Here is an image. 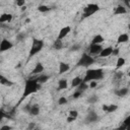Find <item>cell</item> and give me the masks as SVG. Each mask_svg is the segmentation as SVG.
<instances>
[{"mask_svg":"<svg viewBox=\"0 0 130 130\" xmlns=\"http://www.w3.org/2000/svg\"><path fill=\"white\" fill-rule=\"evenodd\" d=\"M41 87V84L37 81V79H27L25 80V84H24V90H23V93L21 95V99L19 100V103L20 104L26 96L30 95L31 93H35L36 91H38Z\"/></svg>","mask_w":130,"mask_h":130,"instance_id":"6da1fadb","label":"cell"},{"mask_svg":"<svg viewBox=\"0 0 130 130\" xmlns=\"http://www.w3.org/2000/svg\"><path fill=\"white\" fill-rule=\"evenodd\" d=\"M104 77V71L101 68L98 69H88L85 72V76L83 78V82H90V81H94V80H100Z\"/></svg>","mask_w":130,"mask_h":130,"instance_id":"7a4b0ae2","label":"cell"},{"mask_svg":"<svg viewBox=\"0 0 130 130\" xmlns=\"http://www.w3.org/2000/svg\"><path fill=\"white\" fill-rule=\"evenodd\" d=\"M43 47H44V41L38 40V39H34L32 40V45H31L29 53H28V57H32L36 54H38L39 52H41Z\"/></svg>","mask_w":130,"mask_h":130,"instance_id":"3957f363","label":"cell"},{"mask_svg":"<svg viewBox=\"0 0 130 130\" xmlns=\"http://www.w3.org/2000/svg\"><path fill=\"white\" fill-rule=\"evenodd\" d=\"M94 63V59L89 56L86 53H83L79 59V61L77 62V66H81V67H88L90 65H92Z\"/></svg>","mask_w":130,"mask_h":130,"instance_id":"277c9868","label":"cell"},{"mask_svg":"<svg viewBox=\"0 0 130 130\" xmlns=\"http://www.w3.org/2000/svg\"><path fill=\"white\" fill-rule=\"evenodd\" d=\"M100 10V6L94 3H90L83 8V17H88Z\"/></svg>","mask_w":130,"mask_h":130,"instance_id":"5b68a950","label":"cell"},{"mask_svg":"<svg viewBox=\"0 0 130 130\" xmlns=\"http://www.w3.org/2000/svg\"><path fill=\"white\" fill-rule=\"evenodd\" d=\"M12 47H13V44L10 41H8L6 39H3L1 41V44H0V52L8 51V50L12 49Z\"/></svg>","mask_w":130,"mask_h":130,"instance_id":"8992f818","label":"cell"},{"mask_svg":"<svg viewBox=\"0 0 130 130\" xmlns=\"http://www.w3.org/2000/svg\"><path fill=\"white\" fill-rule=\"evenodd\" d=\"M70 30H71V27L70 26H64V27H62L61 29H60V31H59V34H58V37H57V39L58 40H62V39H64L69 32H70Z\"/></svg>","mask_w":130,"mask_h":130,"instance_id":"52a82bcc","label":"cell"},{"mask_svg":"<svg viewBox=\"0 0 130 130\" xmlns=\"http://www.w3.org/2000/svg\"><path fill=\"white\" fill-rule=\"evenodd\" d=\"M104 48L101 45H94V44H90L89 46V53L90 54H94V55H100V53L102 52Z\"/></svg>","mask_w":130,"mask_h":130,"instance_id":"ba28073f","label":"cell"},{"mask_svg":"<svg viewBox=\"0 0 130 130\" xmlns=\"http://www.w3.org/2000/svg\"><path fill=\"white\" fill-rule=\"evenodd\" d=\"M98 119L99 117L94 112H89L85 118V123H93V122H96Z\"/></svg>","mask_w":130,"mask_h":130,"instance_id":"9c48e42d","label":"cell"},{"mask_svg":"<svg viewBox=\"0 0 130 130\" xmlns=\"http://www.w3.org/2000/svg\"><path fill=\"white\" fill-rule=\"evenodd\" d=\"M70 69V66L68 63H65V62H60L59 63V73L60 74H63V73H66L67 71H69Z\"/></svg>","mask_w":130,"mask_h":130,"instance_id":"30bf717a","label":"cell"},{"mask_svg":"<svg viewBox=\"0 0 130 130\" xmlns=\"http://www.w3.org/2000/svg\"><path fill=\"white\" fill-rule=\"evenodd\" d=\"M113 48L112 47H107V48H104L103 50H102V52L100 53V56L101 57H109L110 55H112V53H113Z\"/></svg>","mask_w":130,"mask_h":130,"instance_id":"8fae6325","label":"cell"},{"mask_svg":"<svg viewBox=\"0 0 130 130\" xmlns=\"http://www.w3.org/2000/svg\"><path fill=\"white\" fill-rule=\"evenodd\" d=\"M43 71H44V65H43L41 62H39V63L36 64L35 68H34L32 71H31V73H32V74H41Z\"/></svg>","mask_w":130,"mask_h":130,"instance_id":"7c38bea8","label":"cell"},{"mask_svg":"<svg viewBox=\"0 0 130 130\" xmlns=\"http://www.w3.org/2000/svg\"><path fill=\"white\" fill-rule=\"evenodd\" d=\"M28 114L30 116H38L40 114V107H39V105H37V104L32 105L30 110H29V112H28Z\"/></svg>","mask_w":130,"mask_h":130,"instance_id":"4fadbf2b","label":"cell"},{"mask_svg":"<svg viewBox=\"0 0 130 130\" xmlns=\"http://www.w3.org/2000/svg\"><path fill=\"white\" fill-rule=\"evenodd\" d=\"M12 20V14L10 13H3L0 16V22H10Z\"/></svg>","mask_w":130,"mask_h":130,"instance_id":"5bb4252c","label":"cell"},{"mask_svg":"<svg viewBox=\"0 0 130 130\" xmlns=\"http://www.w3.org/2000/svg\"><path fill=\"white\" fill-rule=\"evenodd\" d=\"M82 82H83V79H82L81 77H79V76H76V77H74V78L72 79V81H71V86H72V87H78Z\"/></svg>","mask_w":130,"mask_h":130,"instance_id":"9a60e30c","label":"cell"},{"mask_svg":"<svg viewBox=\"0 0 130 130\" xmlns=\"http://www.w3.org/2000/svg\"><path fill=\"white\" fill-rule=\"evenodd\" d=\"M125 13H127V9H126L124 6H122V5L117 6V7L115 8V10H114V14H115V15H119V14H125Z\"/></svg>","mask_w":130,"mask_h":130,"instance_id":"2e32d148","label":"cell"},{"mask_svg":"<svg viewBox=\"0 0 130 130\" xmlns=\"http://www.w3.org/2000/svg\"><path fill=\"white\" fill-rule=\"evenodd\" d=\"M68 87V82L66 79H60L58 81V90H62V89H66Z\"/></svg>","mask_w":130,"mask_h":130,"instance_id":"e0dca14e","label":"cell"},{"mask_svg":"<svg viewBox=\"0 0 130 130\" xmlns=\"http://www.w3.org/2000/svg\"><path fill=\"white\" fill-rule=\"evenodd\" d=\"M129 41V36L127 34H122L118 37V40H117V43L118 44H123V43H126Z\"/></svg>","mask_w":130,"mask_h":130,"instance_id":"ac0fdd59","label":"cell"},{"mask_svg":"<svg viewBox=\"0 0 130 130\" xmlns=\"http://www.w3.org/2000/svg\"><path fill=\"white\" fill-rule=\"evenodd\" d=\"M104 41H105V40H104V37H103L102 35H96V36L92 39L91 44H94V45H101Z\"/></svg>","mask_w":130,"mask_h":130,"instance_id":"d6986e66","label":"cell"},{"mask_svg":"<svg viewBox=\"0 0 130 130\" xmlns=\"http://www.w3.org/2000/svg\"><path fill=\"white\" fill-rule=\"evenodd\" d=\"M128 93V88L127 87H123V88H120V89H117L115 90V94L122 98V96H125L126 94Z\"/></svg>","mask_w":130,"mask_h":130,"instance_id":"ffe728a7","label":"cell"},{"mask_svg":"<svg viewBox=\"0 0 130 130\" xmlns=\"http://www.w3.org/2000/svg\"><path fill=\"white\" fill-rule=\"evenodd\" d=\"M0 83H1L2 85H6V86H12V85H13V82L10 81L9 79L5 78L3 75L0 76Z\"/></svg>","mask_w":130,"mask_h":130,"instance_id":"44dd1931","label":"cell"},{"mask_svg":"<svg viewBox=\"0 0 130 130\" xmlns=\"http://www.w3.org/2000/svg\"><path fill=\"white\" fill-rule=\"evenodd\" d=\"M36 79H37V81H38L40 84H43V83H45V82H47V81H48L49 76H48V75H46V74H41V75H40V76H38Z\"/></svg>","mask_w":130,"mask_h":130,"instance_id":"7402d4cb","label":"cell"},{"mask_svg":"<svg viewBox=\"0 0 130 130\" xmlns=\"http://www.w3.org/2000/svg\"><path fill=\"white\" fill-rule=\"evenodd\" d=\"M125 64V59L123 57H119L117 59V63H116V68L117 69H120L121 67H123Z\"/></svg>","mask_w":130,"mask_h":130,"instance_id":"603a6c76","label":"cell"},{"mask_svg":"<svg viewBox=\"0 0 130 130\" xmlns=\"http://www.w3.org/2000/svg\"><path fill=\"white\" fill-rule=\"evenodd\" d=\"M53 47H54V49H56V50H61L62 47H63V43H62V41L57 39V40L54 42Z\"/></svg>","mask_w":130,"mask_h":130,"instance_id":"cb8c5ba5","label":"cell"},{"mask_svg":"<svg viewBox=\"0 0 130 130\" xmlns=\"http://www.w3.org/2000/svg\"><path fill=\"white\" fill-rule=\"evenodd\" d=\"M38 10H39L40 12H48V11L50 10V8H49L48 6H46V5H40V6L38 7Z\"/></svg>","mask_w":130,"mask_h":130,"instance_id":"d4e9b609","label":"cell"},{"mask_svg":"<svg viewBox=\"0 0 130 130\" xmlns=\"http://www.w3.org/2000/svg\"><path fill=\"white\" fill-rule=\"evenodd\" d=\"M88 86H89V85H87V83H86V82H82V83H81V84L78 86V89H77V90L84 91L85 89H87V88H88Z\"/></svg>","mask_w":130,"mask_h":130,"instance_id":"484cf974","label":"cell"},{"mask_svg":"<svg viewBox=\"0 0 130 130\" xmlns=\"http://www.w3.org/2000/svg\"><path fill=\"white\" fill-rule=\"evenodd\" d=\"M117 109H118V106H117V105H109V107H108V112H107V113H113V112H115Z\"/></svg>","mask_w":130,"mask_h":130,"instance_id":"4316f807","label":"cell"},{"mask_svg":"<svg viewBox=\"0 0 130 130\" xmlns=\"http://www.w3.org/2000/svg\"><path fill=\"white\" fill-rule=\"evenodd\" d=\"M67 103V99L66 98H64V96H61V98H59V100H58V104L60 105V106H62V105H65Z\"/></svg>","mask_w":130,"mask_h":130,"instance_id":"83f0119b","label":"cell"},{"mask_svg":"<svg viewBox=\"0 0 130 130\" xmlns=\"http://www.w3.org/2000/svg\"><path fill=\"white\" fill-rule=\"evenodd\" d=\"M69 116H70V117H73V118H77V117H78V112L75 111V110H71V111L69 112Z\"/></svg>","mask_w":130,"mask_h":130,"instance_id":"f1b7e54d","label":"cell"},{"mask_svg":"<svg viewBox=\"0 0 130 130\" xmlns=\"http://www.w3.org/2000/svg\"><path fill=\"white\" fill-rule=\"evenodd\" d=\"M98 101V96L96 95H92V96H90L88 100H87V102L89 103V104H93V103H95Z\"/></svg>","mask_w":130,"mask_h":130,"instance_id":"f546056e","label":"cell"},{"mask_svg":"<svg viewBox=\"0 0 130 130\" xmlns=\"http://www.w3.org/2000/svg\"><path fill=\"white\" fill-rule=\"evenodd\" d=\"M36 129V123L35 122H29L27 126V130H34Z\"/></svg>","mask_w":130,"mask_h":130,"instance_id":"4dcf8cb0","label":"cell"},{"mask_svg":"<svg viewBox=\"0 0 130 130\" xmlns=\"http://www.w3.org/2000/svg\"><path fill=\"white\" fill-rule=\"evenodd\" d=\"M81 93H82V91H80V90H76V91L73 93L72 98H74V99H78V98L81 95Z\"/></svg>","mask_w":130,"mask_h":130,"instance_id":"1f68e13d","label":"cell"},{"mask_svg":"<svg viewBox=\"0 0 130 130\" xmlns=\"http://www.w3.org/2000/svg\"><path fill=\"white\" fill-rule=\"evenodd\" d=\"M123 124L126 125V126H128V125L130 124V116H128V117L125 118V120L123 121Z\"/></svg>","mask_w":130,"mask_h":130,"instance_id":"d6a6232c","label":"cell"},{"mask_svg":"<svg viewBox=\"0 0 130 130\" xmlns=\"http://www.w3.org/2000/svg\"><path fill=\"white\" fill-rule=\"evenodd\" d=\"M24 4H25L24 0H22V1H16V5H17V6H19L20 8H21V7H23V6H25Z\"/></svg>","mask_w":130,"mask_h":130,"instance_id":"836d02e7","label":"cell"},{"mask_svg":"<svg viewBox=\"0 0 130 130\" xmlns=\"http://www.w3.org/2000/svg\"><path fill=\"white\" fill-rule=\"evenodd\" d=\"M96 85H98V82L96 81H90L89 82V87L90 88H94Z\"/></svg>","mask_w":130,"mask_h":130,"instance_id":"e575fe53","label":"cell"},{"mask_svg":"<svg viewBox=\"0 0 130 130\" xmlns=\"http://www.w3.org/2000/svg\"><path fill=\"white\" fill-rule=\"evenodd\" d=\"M12 129V127L11 126H8V125H3L2 127H1V129L0 130H11Z\"/></svg>","mask_w":130,"mask_h":130,"instance_id":"d590c367","label":"cell"},{"mask_svg":"<svg viewBox=\"0 0 130 130\" xmlns=\"http://www.w3.org/2000/svg\"><path fill=\"white\" fill-rule=\"evenodd\" d=\"M75 120H76V118H73V117H70V116L67 117V122H69V123H71V122H73Z\"/></svg>","mask_w":130,"mask_h":130,"instance_id":"8d00e7d4","label":"cell"},{"mask_svg":"<svg viewBox=\"0 0 130 130\" xmlns=\"http://www.w3.org/2000/svg\"><path fill=\"white\" fill-rule=\"evenodd\" d=\"M118 54H119V49H118V48L114 49V50H113V53H112V55H114V56H117Z\"/></svg>","mask_w":130,"mask_h":130,"instance_id":"74e56055","label":"cell"},{"mask_svg":"<svg viewBox=\"0 0 130 130\" xmlns=\"http://www.w3.org/2000/svg\"><path fill=\"white\" fill-rule=\"evenodd\" d=\"M126 127H127L126 125H124V124H122V125H121V126H120L119 128H117L116 130H126Z\"/></svg>","mask_w":130,"mask_h":130,"instance_id":"f35d334b","label":"cell"},{"mask_svg":"<svg viewBox=\"0 0 130 130\" xmlns=\"http://www.w3.org/2000/svg\"><path fill=\"white\" fill-rule=\"evenodd\" d=\"M108 105H103V107H102V109H103V111L104 112H108Z\"/></svg>","mask_w":130,"mask_h":130,"instance_id":"ab89813d","label":"cell"},{"mask_svg":"<svg viewBox=\"0 0 130 130\" xmlns=\"http://www.w3.org/2000/svg\"><path fill=\"white\" fill-rule=\"evenodd\" d=\"M24 38V35L23 34H20V35H18V37H17V39L19 40V41H21V39H23Z\"/></svg>","mask_w":130,"mask_h":130,"instance_id":"60d3db41","label":"cell"},{"mask_svg":"<svg viewBox=\"0 0 130 130\" xmlns=\"http://www.w3.org/2000/svg\"><path fill=\"white\" fill-rule=\"evenodd\" d=\"M25 8H26L25 6H23V7H21V11H24V10H25Z\"/></svg>","mask_w":130,"mask_h":130,"instance_id":"b9f144b4","label":"cell"},{"mask_svg":"<svg viewBox=\"0 0 130 130\" xmlns=\"http://www.w3.org/2000/svg\"><path fill=\"white\" fill-rule=\"evenodd\" d=\"M126 130H130V124H129V125L126 127Z\"/></svg>","mask_w":130,"mask_h":130,"instance_id":"7bdbcfd3","label":"cell"},{"mask_svg":"<svg viewBox=\"0 0 130 130\" xmlns=\"http://www.w3.org/2000/svg\"><path fill=\"white\" fill-rule=\"evenodd\" d=\"M128 28H129V30H130V23L128 24Z\"/></svg>","mask_w":130,"mask_h":130,"instance_id":"ee69618b","label":"cell"},{"mask_svg":"<svg viewBox=\"0 0 130 130\" xmlns=\"http://www.w3.org/2000/svg\"><path fill=\"white\" fill-rule=\"evenodd\" d=\"M34 130H40V129H38V128H36V129H34Z\"/></svg>","mask_w":130,"mask_h":130,"instance_id":"f6af8a7d","label":"cell"},{"mask_svg":"<svg viewBox=\"0 0 130 130\" xmlns=\"http://www.w3.org/2000/svg\"><path fill=\"white\" fill-rule=\"evenodd\" d=\"M128 76H129V77H130V72H129V73H128Z\"/></svg>","mask_w":130,"mask_h":130,"instance_id":"bcb514c9","label":"cell"}]
</instances>
